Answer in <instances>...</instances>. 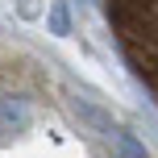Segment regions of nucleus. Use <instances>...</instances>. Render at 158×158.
Wrapping results in <instances>:
<instances>
[{
	"label": "nucleus",
	"instance_id": "f03ea898",
	"mask_svg": "<svg viewBox=\"0 0 158 158\" xmlns=\"http://www.w3.org/2000/svg\"><path fill=\"white\" fill-rule=\"evenodd\" d=\"M112 42L158 108V0H104Z\"/></svg>",
	"mask_w": 158,
	"mask_h": 158
},
{
	"label": "nucleus",
	"instance_id": "f257e3e1",
	"mask_svg": "<svg viewBox=\"0 0 158 158\" xmlns=\"http://www.w3.org/2000/svg\"><path fill=\"white\" fill-rule=\"evenodd\" d=\"M0 158H158V150L50 50L0 33Z\"/></svg>",
	"mask_w": 158,
	"mask_h": 158
}]
</instances>
